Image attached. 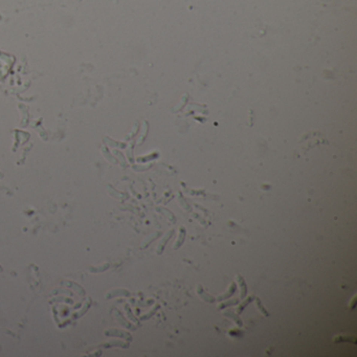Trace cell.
<instances>
[{
    "mask_svg": "<svg viewBox=\"0 0 357 357\" xmlns=\"http://www.w3.org/2000/svg\"><path fill=\"white\" fill-rule=\"evenodd\" d=\"M172 233H174V231H170V233L168 234V236H167V238H165V240H163V241H162V244H161V246H160V249H159V254H160L161 250H162L163 247L165 246V244H167V241L170 239V237H171V234H172Z\"/></svg>",
    "mask_w": 357,
    "mask_h": 357,
    "instance_id": "3",
    "label": "cell"
},
{
    "mask_svg": "<svg viewBox=\"0 0 357 357\" xmlns=\"http://www.w3.org/2000/svg\"><path fill=\"white\" fill-rule=\"evenodd\" d=\"M256 302H257V305H258V307H259V308H260V309H261V311H262V312H263V313H264V314H266V315H268V313H267V312H266V310H265V309H264V308H263V307H262V305H261V303H260V301H259V299H257V301H256Z\"/></svg>",
    "mask_w": 357,
    "mask_h": 357,
    "instance_id": "4",
    "label": "cell"
},
{
    "mask_svg": "<svg viewBox=\"0 0 357 357\" xmlns=\"http://www.w3.org/2000/svg\"><path fill=\"white\" fill-rule=\"evenodd\" d=\"M238 280H239L240 282H241V287H242V295L241 296L242 297H244L245 296V294H246V286H245V283H244V281H243V279H242L241 277H238Z\"/></svg>",
    "mask_w": 357,
    "mask_h": 357,
    "instance_id": "2",
    "label": "cell"
},
{
    "mask_svg": "<svg viewBox=\"0 0 357 357\" xmlns=\"http://www.w3.org/2000/svg\"><path fill=\"white\" fill-rule=\"evenodd\" d=\"M184 235H186V229H184V227H181V228H180V236H179V239H178V241H177V244H176V245L174 246V248H175V249H177V248L179 247V246L182 244V242H183V239H184Z\"/></svg>",
    "mask_w": 357,
    "mask_h": 357,
    "instance_id": "1",
    "label": "cell"
}]
</instances>
